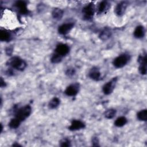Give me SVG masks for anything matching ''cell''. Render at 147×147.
I'll list each match as a JSON object with an SVG mask.
<instances>
[{
	"label": "cell",
	"mask_w": 147,
	"mask_h": 147,
	"mask_svg": "<svg viewBox=\"0 0 147 147\" xmlns=\"http://www.w3.org/2000/svg\"><path fill=\"white\" fill-rule=\"evenodd\" d=\"M7 64L12 68L20 71H23L26 67V62L18 56H14L10 58L8 60Z\"/></svg>",
	"instance_id": "6da1fadb"
},
{
	"label": "cell",
	"mask_w": 147,
	"mask_h": 147,
	"mask_svg": "<svg viewBox=\"0 0 147 147\" xmlns=\"http://www.w3.org/2000/svg\"><path fill=\"white\" fill-rule=\"evenodd\" d=\"M32 111L31 107L29 105H26L19 109L16 113L15 117L18 119L21 122L26 119L30 114Z\"/></svg>",
	"instance_id": "7a4b0ae2"
},
{
	"label": "cell",
	"mask_w": 147,
	"mask_h": 147,
	"mask_svg": "<svg viewBox=\"0 0 147 147\" xmlns=\"http://www.w3.org/2000/svg\"><path fill=\"white\" fill-rule=\"evenodd\" d=\"M130 56L127 54H122L117 57L113 61V64L116 68H120L124 67L129 61Z\"/></svg>",
	"instance_id": "3957f363"
},
{
	"label": "cell",
	"mask_w": 147,
	"mask_h": 147,
	"mask_svg": "<svg viewBox=\"0 0 147 147\" xmlns=\"http://www.w3.org/2000/svg\"><path fill=\"white\" fill-rule=\"evenodd\" d=\"M117 80V78H114L113 79H111L103 86L102 90L105 94L109 95L113 91Z\"/></svg>",
	"instance_id": "277c9868"
},
{
	"label": "cell",
	"mask_w": 147,
	"mask_h": 147,
	"mask_svg": "<svg viewBox=\"0 0 147 147\" xmlns=\"http://www.w3.org/2000/svg\"><path fill=\"white\" fill-rule=\"evenodd\" d=\"M95 8L94 5L92 3H90L89 5L85 6L82 10V12L83 13V17L86 20L90 19L92 17L94 14Z\"/></svg>",
	"instance_id": "5b68a950"
},
{
	"label": "cell",
	"mask_w": 147,
	"mask_h": 147,
	"mask_svg": "<svg viewBox=\"0 0 147 147\" xmlns=\"http://www.w3.org/2000/svg\"><path fill=\"white\" fill-rule=\"evenodd\" d=\"M69 51V47L65 44H59L56 46L55 53L63 57L66 55Z\"/></svg>",
	"instance_id": "8992f818"
},
{
	"label": "cell",
	"mask_w": 147,
	"mask_h": 147,
	"mask_svg": "<svg viewBox=\"0 0 147 147\" xmlns=\"http://www.w3.org/2000/svg\"><path fill=\"white\" fill-rule=\"evenodd\" d=\"M79 84L74 83L68 86L65 90V94L68 96H75L79 91Z\"/></svg>",
	"instance_id": "52a82bcc"
},
{
	"label": "cell",
	"mask_w": 147,
	"mask_h": 147,
	"mask_svg": "<svg viewBox=\"0 0 147 147\" xmlns=\"http://www.w3.org/2000/svg\"><path fill=\"white\" fill-rule=\"evenodd\" d=\"M146 54L140 56L138 59L140 65L139 67V71L142 75H145L146 74Z\"/></svg>",
	"instance_id": "ba28073f"
},
{
	"label": "cell",
	"mask_w": 147,
	"mask_h": 147,
	"mask_svg": "<svg viewBox=\"0 0 147 147\" xmlns=\"http://www.w3.org/2000/svg\"><path fill=\"white\" fill-rule=\"evenodd\" d=\"M127 5L128 2L126 1H122L119 3L115 9V14L118 16H122L125 13Z\"/></svg>",
	"instance_id": "9c48e42d"
},
{
	"label": "cell",
	"mask_w": 147,
	"mask_h": 147,
	"mask_svg": "<svg viewBox=\"0 0 147 147\" xmlns=\"http://www.w3.org/2000/svg\"><path fill=\"white\" fill-rule=\"evenodd\" d=\"M74 26V24L73 23H67L63 24L59 27L58 32L61 34H66L72 29Z\"/></svg>",
	"instance_id": "30bf717a"
},
{
	"label": "cell",
	"mask_w": 147,
	"mask_h": 147,
	"mask_svg": "<svg viewBox=\"0 0 147 147\" xmlns=\"http://www.w3.org/2000/svg\"><path fill=\"white\" fill-rule=\"evenodd\" d=\"M85 124L79 120H74L71 122L70 126L69 127V129L72 131L78 130L82 129L84 128Z\"/></svg>",
	"instance_id": "8fae6325"
},
{
	"label": "cell",
	"mask_w": 147,
	"mask_h": 147,
	"mask_svg": "<svg viewBox=\"0 0 147 147\" xmlns=\"http://www.w3.org/2000/svg\"><path fill=\"white\" fill-rule=\"evenodd\" d=\"M15 6L18 9L19 12L22 14H26L28 13V10L26 6V3L24 1H19L16 2Z\"/></svg>",
	"instance_id": "7c38bea8"
},
{
	"label": "cell",
	"mask_w": 147,
	"mask_h": 147,
	"mask_svg": "<svg viewBox=\"0 0 147 147\" xmlns=\"http://www.w3.org/2000/svg\"><path fill=\"white\" fill-rule=\"evenodd\" d=\"M11 39V34L7 30L1 29L0 32V40L2 41H9Z\"/></svg>",
	"instance_id": "4fadbf2b"
},
{
	"label": "cell",
	"mask_w": 147,
	"mask_h": 147,
	"mask_svg": "<svg viewBox=\"0 0 147 147\" xmlns=\"http://www.w3.org/2000/svg\"><path fill=\"white\" fill-rule=\"evenodd\" d=\"M89 76L94 80H98L100 78V73L98 68H92L89 73Z\"/></svg>",
	"instance_id": "5bb4252c"
},
{
	"label": "cell",
	"mask_w": 147,
	"mask_h": 147,
	"mask_svg": "<svg viewBox=\"0 0 147 147\" xmlns=\"http://www.w3.org/2000/svg\"><path fill=\"white\" fill-rule=\"evenodd\" d=\"M145 34V29L142 26H138L134 30V36L135 37L140 38L144 36Z\"/></svg>",
	"instance_id": "9a60e30c"
},
{
	"label": "cell",
	"mask_w": 147,
	"mask_h": 147,
	"mask_svg": "<svg viewBox=\"0 0 147 147\" xmlns=\"http://www.w3.org/2000/svg\"><path fill=\"white\" fill-rule=\"evenodd\" d=\"M109 4L107 1H102L101 2L98 7V13L99 14H100L103 13H104L106 10L109 9Z\"/></svg>",
	"instance_id": "2e32d148"
},
{
	"label": "cell",
	"mask_w": 147,
	"mask_h": 147,
	"mask_svg": "<svg viewBox=\"0 0 147 147\" xmlns=\"http://www.w3.org/2000/svg\"><path fill=\"white\" fill-rule=\"evenodd\" d=\"M52 17L56 20H60L63 16V11L59 8H55L52 12Z\"/></svg>",
	"instance_id": "e0dca14e"
},
{
	"label": "cell",
	"mask_w": 147,
	"mask_h": 147,
	"mask_svg": "<svg viewBox=\"0 0 147 147\" xmlns=\"http://www.w3.org/2000/svg\"><path fill=\"white\" fill-rule=\"evenodd\" d=\"M127 123V119L125 117H120L118 118L115 122L114 125L117 127H122Z\"/></svg>",
	"instance_id": "ac0fdd59"
},
{
	"label": "cell",
	"mask_w": 147,
	"mask_h": 147,
	"mask_svg": "<svg viewBox=\"0 0 147 147\" xmlns=\"http://www.w3.org/2000/svg\"><path fill=\"white\" fill-rule=\"evenodd\" d=\"M111 36V32L109 29H105L100 34L99 37L102 40H106L108 39Z\"/></svg>",
	"instance_id": "d6986e66"
},
{
	"label": "cell",
	"mask_w": 147,
	"mask_h": 147,
	"mask_svg": "<svg viewBox=\"0 0 147 147\" xmlns=\"http://www.w3.org/2000/svg\"><path fill=\"white\" fill-rule=\"evenodd\" d=\"M21 122L18 119L15 117L10 120L9 123V126L11 129H16L20 126Z\"/></svg>",
	"instance_id": "ffe728a7"
},
{
	"label": "cell",
	"mask_w": 147,
	"mask_h": 147,
	"mask_svg": "<svg viewBox=\"0 0 147 147\" xmlns=\"http://www.w3.org/2000/svg\"><path fill=\"white\" fill-rule=\"evenodd\" d=\"M137 118L140 121H146L147 119V110H142L137 113Z\"/></svg>",
	"instance_id": "44dd1931"
},
{
	"label": "cell",
	"mask_w": 147,
	"mask_h": 147,
	"mask_svg": "<svg viewBox=\"0 0 147 147\" xmlns=\"http://www.w3.org/2000/svg\"><path fill=\"white\" fill-rule=\"evenodd\" d=\"M60 104V100L59 98L55 97L52 99L49 103V107L51 109H55Z\"/></svg>",
	"instance_id": "7402d4cb"
},
{
	"label": "cell",
	"mask_w": 147,
	"mask_h": 147,
	"mask_svg": "<svg viewBox=\"0 0 147 147\" xmlns=\"http://www.w3.org/2000/svg\"><path fill=\"white\" fill-rule=\"evenodd\" d=\"M116 114V110L115 109H109L107 110L105 113V117L107 119H111L113 118Z\"/></svg>",
	"instance_id": "603a6c76"
},
{
	"label": "cell",
	"mask_w": 147,
	"mask_h": 147,
	"mask_svg": "<svg viewBox=\"0 0 147 147\" xmlns=\"http://www.w3.org/2000/svg\"><path fill=\"white\" fill-rule=\"evenodd\" d=\"M62 58H63L62 56L55 53L54 54H53L51 60V62L53 63H59L61 61Z\"/></svg>",
	"instance_id": "cb8c5ba5"
},
{
	"label": "cell",
	"mask_w": 147,
	"mask_h": 147,
	"mask_svg": "<svg viewBox=\"0 0 147 147\" xmlns=\"http://www.w3.org/2000/svg\"><path fill=\"white\" fill-rule=\"evenodd\" d=\"M60 145L61 146H71V142L67 138H64L61 141H60Z\"/></svg>",
	"instance_id": "d4e9b609"
},
{
	"label": "cell",
	"mask_w": 147,
	"mask_h": 147,
	"mask_svg": "<svg viewBox=\"0 0 147 147\" xmlns=\"http://www.w3.org/2000/svg\"><path fill=\"white\" fill-rule=\"evenodd\" d=\"M92 145L95 146H99V141L97 137H93L92 139Z\"/></svg>",
	"instance_id": "484cf974"
},
{
	"label": "cell",
	"mask_w": 147,
	"mask_h": 147,
	"mask_svg": "<svg viewBox=\"0 0 147 147\" xmlns=\"http://www.w3.org/2000/svg\"><path fill=\"white\" fill-rule=\"evenodd\" d=\"M74 73H75V71L74 69H68L66 71V74L68 75V76L73 75L74 74Z\"/></svg>",
	"instance_id": "4316f807"
},
{
	"label": "cell",
	"mask_w": 147,
	"mask_h": 147,
	"mask_svg": "<svg viewBox=\"0 0 147 147\" xmlns=\"http://www.w3.org/2000/svg\"><path fill=\"white\" fill-rule=\"evenodd\" d=\"M0 86L1 87H3L6 86V83L5 82V81L3 80V79L1 78V82H0Z\"/></svg>",
	"instance_id": "83f0119b"
}]
</instances>
